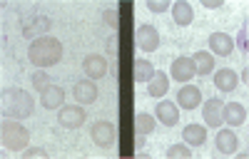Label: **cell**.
I'll return each instance as SVG.
<instances>
[{
  "mask_svg": "<svg viewBox=\"0 0 249 159\" xmlns=\"http://www.w3.org/2000/svg\"><path fill=\"white\" fill-rule=\"evenodd\" d=\"M60 57H62V43L53 35H43V37L33 40L30 48H28V60L33 65L43 67V70L57 65Z\"/></svg>",
  "mask_w": 249,
  "mask_h": 159,
  "instance_id": "1",
  "label": "cell"
},
{
  "mask_svg": "<svg viewBox=\"0 0 249 159\" xmlns=\"http://www.w3.org/2000/svg\"><path fill=\"white\" fill-rule=\"evenodd\" d=\"M35 110V99L30 97V92L20 90V87H10L3 92V117L5 119H25L30 117Z\"/></svg>",
  "mask_w": 249,
  "mask_h": 159,
  "instance_id": "2",
  "label": "cell"
},
{
  "mask_svg": "<svg viewBox=\"0 0 249 159\" xmlns=\"http://www.w3.org/2000/svg\"><path fill=\"white\" fill-rule=\"evenodd\" d=\"M0 139L3 147L10 152H23L30 142V132L18 122V119H5L3 117V127H0Z\"/></svg>",
  "mask_w": 249,
  "mask_h": 159,
  "instance_id": "3",
  "label": "cell"
},
{
  "mask_svg": "<svg viewBox=\"0 0 249 159\" xmlns=\"http://www.w3.org/2000/svg\"><path fill=\"white\" fill-rule=\"evenodd\" d=\"M90 139H92L97 147H102V149L112 147V144H115V139H117L115 125L107 122V119H100V122H95V125L90 127Z\"/></svg>",
  "mask_w": 249,
  "mask_h": 159,
  "instance_id": "4",
  "label": "cell"
},
{
  "mask_svg": "<svg viewBox=\"0 0 249 159\" xmlns=\"http://www.w3.org/2000/svg\"><path fill=\"white\" fill-rule=\"evenodd\" d=\"M57 119H60V125H62V127L77 129V127L85 125L88 114H85V110H82L80 105H62L60 112H57Z\"/></svg>",
  "mask_w": 249,
  "mask_h": 159,
  "instance_id": "5",
  "label": "cell"
},
{
  "mask_svg": "<svg viewBox=\"0 0 249 159\" xmlns=\"http://www.w3.org/2000/svg\"><path fill=\"white\" fill-rule=\"evenodd\" d=\"M135 37H137V48L142 52H155L160 48V32L155 25H140Z\"/></svg>",
  "mask_w": 249,
  "mask_h": 159,
  "instance_id": "6",
  "label": "cell"
},
{
  "mask_svg": "<svg viewBox=\"0 0 249 159\" xmlns=\"http://www.w3.org/2000/svg\"><path fill=\"white\" fill-rule=\"evenodd\" d=\"M172 80H177V82L187 85V80H192L197 72H195V63H192V57H177L172 60V70H170Z\"/></svg>",
  "mask_w": 249,
  "mask_h": 159,
  "instance_id": "7",
  "label": "cell"
},
{
  "mask_svg": "<svg viewBox=\"0 0 249 159\" xmlns=\"http://www.w3.org/2000/svg\"><path fill=\"white\" fill-rule=\"evenodd\" d=\"M48 30H50V20L45 15H33V17H28L23 23V32L30 40H37V37L48 35Z\"/></svg>",
  "mask_w": 249,
  "mask_h": 159,
  "instance_id": "8",
  "label": "cell"
},
{
  "mask_svg": "<svg viewBox=\"0 0 249 159\" xmlns=\"http://www.w3.org/2000/svg\"><path fill=\"white\" fill-rule=\"evenodd\" d=\"M222 107H224V102L217 99V97H212V99H207V102H204L202 119H204L207 127H219L222 125Z\"/></svg>",
  "mask_w": 249,
  "mask_h": 159,
  "instance_id": "9",
  "label": "cell"
},
{
  "mask_svg": "<svg viewBox=\"0 0 249 159\" xmlns=\"http://www.w3.org/2000/svg\"><path fill=\"white\" fill-rule=\"evenodd\" d=\"M82 70H85V75L90 80H100L107 72V60L102 55H88L85 60H82Z\"/></svg>",
  "mask_w": 249,
  "mask_h": 159,
  "instance_id": "10",
  "label": "cell"
},
{
  "mask_svg": "<svg viewBox=\"0 0 249 159\" xmlns=\"http://www.w3.org/2000/svg\"><path fill=\"white\" fill-rule=\"evenodd\" d=\"M72 95L80 105H90L97 99V85H95V80H80V82L72 87Z\"/></svg>",
  "mask_w": 249,
  "mask_h": 159,
  "instance_id": "11",
  "label": "cell"
},
{
  "mask_svg": "<svg viewBox=\"0 0 249 159\" xmlns=\"http://www.w3.org/2000/svg\"><path fill=\"white\" fill-rule=\"evenodd\" d=\"M155 114H157V119H160V122H162L164 127H175V125H177V119H179L177 105H175V102H170V99H162V102H157Z\"/></svg>",
  "mask_w": 249,
  "mask_h": 159,
  "instance_id": "12",
  "label": "cell"
},
{
  "mask_svg": "<svg viewBox=\"0 0 249 159\" xmlns=\"http://www.w3.org/2000/svg\"><path fill=\"white\" fill-rule=\"evenodd\" d=\"M177 102H179V107H184V110H195V107H199V102H202V92H199V87H195V85H182L179 92H177Z\"/></svg>",
  "mask_w": 249,
  "mask_h": 159,
  "instance_id": "13",
  "label": "cell"
},
{
  "mask_svg": "<svg viewBox=\"0 0 249 159\" xmlns=\"http://www.w3.org/2000/svg\"><path fill=\"white\" fill-rule=\"evenodd\" d=\"M40 102H43L45 110H60L62 102H65V92H62V87H57V85H50V87H45L43 92H40Z\"/></svg>",
  "mask_w": 249,
  "mask_h": 159,
  "instance_id": "14",
  "label": "cell"
},
{
  "mask_svg": "<svg viewBox=\"0 0 249 159\" xmlns=\"http://www.w3.org/2000/svg\"><path fill=\"white\" fill-rule=\"evenodd\" d=\"M222 119H224L227 125H232V127L244 125V119H247V107H244V105H239V102H230V105H224V107H222Z\"/></svg>",
  "mask_w": 249,
  "mask_h": 159,
  "instance_id": "15",
  "label": "cell"
},
{
  "mask_svg": "<svg viewBox=\"0 0 249 159\" xmlns=\"http://www.w3.org/2000/svg\"><path fill=\"white\" fill-rule=\"evenodd\" d=\"M237 85H239V77H237L234 70L222 67V70L214 72V87H217V90H222V92H232Z\"/></svg>",
  "mask_w": 249,
  "mask_h": 159,
  "instance_id": "16",
  "label": "cell"
},
{
  "mask_svg": "<svg viewBox=\"0 0 249 159\" xmlns=\"http://www.w3.org/2000/svg\"><path fill=\"white\" fill-rule=\"evenodd\" d=\"M210 48H212L214 55L224 57V55H230L234 50V40L227 35V32H212L210 35Z\"/></svg>",
  "mask_w": 249,
  "mask_h": 159,
  "instance_id": "17",
  "label": "cell"
},
{
  "mask_svg": "<svg viewBox=\"0 0 249 159\" xmlns=\"http://www.w3.org/2000/svg\"><path fill=\"white\" fill-rule=\"evenodd\" d=\"M214 142H217V149H219L222 154H234L237 147H239V139H237V134H234L232 129H219Z\"/></svg>",
  "mask_w": 249,
  "mask_h": 159,
  "instance_id": "18",
  "label": "cell"
},
{
  "mask_svg": "<svg viewBox=\"0 0 249 159\" xmlns=\"http://www.w3.org/2000/svg\"><path fill=\"white\" fill-rule=\"evenodd\" d=\"M172 17H175L177 25L187 28L195 20V10H192V5L187 3V0H177V3L172 5Z\"/></svg>",
  "mask_w": 249,
  "mask_h": 159,
  "instance_id": "19",
  "label": "cell"
},
{
  "mask_svg": "<svg viewBox=\"0 0 249 159\" xmlns=\"http://www.w3.org/2000/svg\"><path fill=\"white\" fill-rule=\"evenodd\" d=\"M167 90H170V77L164 75V70H162V72L155 70L152 80L147 82V92H150V97H164V95H167Z\"/></svg>",
  "mask_w": 249,
  "mask_h": 159,
  "instance_id": "20",
  "label": "cell"
},
{
  "mask_svg": "<svg viewBox=\"0 0 249 159\" xmlns=\"http://www.w3.org/2000/svg\"><path fill=\"white\" fill-rule=\"evenodd\" d=\"M182 139L187 144H192V147H199V144H204V139H207V129L202 125L192 122V125H187L182 129Z\"/></svg>",
  "mask_w": 249,
  "mask_h": 159,
  "instance_id": "21",
  "label": "cell"
},
{
  "mask_svg": "<svg viewBox=\"0 0 249 159\" xmlns=\"http://www.w3.org/2000/svg\"><path fill=\"white\" fill-rule=\"evenodd\" d=\"M192 63H195V72L204 77V75H210V72L214 70V55L199 50V52L192 55Z\"/></svg>",
  "mask_w": 249,
  "mask_h": 159,
  "instance_id": "22",
  "label": "cell"
},
{
  "mask_svg": "<svg viewBox=\"0 0 249 159\" xmlns=\"http://www.w3.org/2000/svg\"><path fill=\"white\" fill-rule=\"evenodd\" d=\"M135 132L137 137H147L155 132V117L147 114V112H137L135 114Z\"/></svg>",
  "mask_w": 249,
  "mask_h": 159,
  "instance_id": "23",
  "label": "cell"
},
{
  "mask_svg": "<svg viewBox=\"0 0 249 159\" xmlns=\"http://www.w3.org/2000/svg\"><path fill=\"white\" fill-rule=\"evenodd\" d=\"M135 82H150L152 80V75H155V67H152V63L150 60H135Z\"/></svg>",
  "mask_w": 249,
  "mask_h": 159,
  "instance_id": "24",
  "label": "cell"
},
{
  "mask_svg": "<svg viewBox=\"0 0 249 159\" xmlns=\"http://www.w3.org/2000/svg\"><path fill=\"white\" fill-rule=\"evenodd\" d=\"M30 82H33V87H35V90L43 92L45 87H50V75H48L45 70H37V72H33V75H30Z\"/></svg>",
  "mask_w": 249,
  "mask_h": 159,
  "instance_id": "25",
  "label": "cell"
},
{
  "mask_svg": "<svg viewBox=\"0 0 249 159\" xmlns=\"http://www.w3.org/2000/svg\"><path fill=\"white\" fill-rule=\"evenodd\" d=\"M190 157H192V152L187 144H172L167 149V159H190Z\"/></svg>",
  "mask_w": 249,
  "mask_h": 159,
  "instance_id": "26",
  "label": "cell"
},
{
  "mask_svg": "<svg viewBox=\"0 0 249 159\" xmlns=\"http://www.w3.org/2000/svg\"><path fill=\"white\" fill-rule=\"evenodd\" d=\"M105 25H107V28H112V30H117V28H120V10H117V8L105 10Z\"/></svg>",
  "mask_w": 249,
  "mask_h": 159,
  "instance_id": "27",
  "label": "cell"
},
{
  "mask_svg": "<svg viewBox=\"0 0 249 159\" xmlns=\"http://www.w3.org/2000/svg\"><path fill=\"white\" fill-rule=\"evenodd\" d=\"M237 48H239L242 52L249 50V30H247V25H242V30H239V35H237Z\"/></svg>",
  "mask_w": 249,
  "mask_h": 159,
  "instance_id": "28",
  "label": "cell"
},
{
  "mask_svg": "<svg viewBox=\"0 0 249 159\" xmlns=\"http://www.w3.org/2000/svg\"><path fill=\"white\" fill-rule=\"evenodd\" d=\"M147 8L152 13H164V10L170 8V3H167V0H147Z\"/></svg>",
  "mask_w": 249,
  "mask_h": 159,
  "instance_id": "29",
  "label": "cell"
},
{
  "mask_svg": "<svg viewBox=\"0 0 249 159\" xmlns=\"http://www.w3.org/2000/svg\"><path fill=\"white\" fill-rule=\"evenodd\" d=\"M117 40H120L117 35H110V37H107V52H110V55H117V52H120V43H117Z\"/></svg>",
  "mask_w": 249,
  "mask_h": 159,
  "instance_id": "30",
  "label": "cell"
},
{
  "mask_svg": "<svg viewBox=\"0 0 249 159\" xmlns=\"http://www.w3.org/2000/svg\"><path fill=\"white\" fill-rule=\"evenodd\" d=\"M35 157H48V152L43 147H30L25 149V159H35Z\"/></svg>",
  "mask_w": 249,
  "mask_h": 159,
  "instance_id": "31",
  "label": "cell"
},
{
  "mask_svg": "<svg viewBox=\"0 0 249 159\" xmlns=\"http://www.w3.org/2000/svg\"><path fill=\"white\" fill-rule=\"evenodd\" d=\"M204 8H222V0H202Z\"/></svg>",
  "mask_w": 249,
  "mask_h": 159,
  "instance_id": "32",
  "label": "cell"
}]
</instances>
